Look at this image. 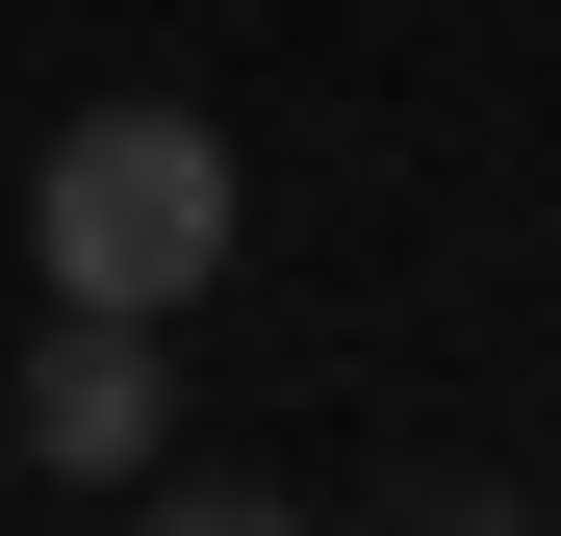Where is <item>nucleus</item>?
<instances>
[{
    "instance_id": "1",
    "label": "nucleus",
    "mask_w": 561,
    "mask_h": 536,
    "mask_svg": "<svg viewBox=\"0 0 561 536\" xmlns=\"http://www.w3.org/2000/svg\"><path fill=\"white\" fill-rule=\"evenodd\" d=\"M26 255H51V307H205L230 282V128L205 103H77L51 179H26Z\"/></svg>"
},
{
    "instance_id": "2",
    "label": "nucleus",
    "mask_w": 561,
    "mask_h": 536,
    "mask_svg": "<svg viewBox=\"0 0 561 536\" xmlns=\"http://www.w3.org/2000/svg\"><path fill=\"white\" fill-rule=\"evenodd\" d=\"M26 460H77V486L153 460V307H51L26 332Z\"/></svg>"
},
{
    "instance_id": "3",
    "label": "nucleus",
    "mask_w": 561,
    "mask_h": 536,
    "mask_svg": "<svg viewBox=\"0 0 561 536\" xmlns=\"http://www.w3.org/2000/svg\"><path fill=\"white\" fill-rule=\"evenodd\" d=\"M357 536H536V486H511V460H383Z\"/></svg>"
},
{
    "instance_id": "4",
    "label": "nucleus",
    "mask_w": 561,
    "mask_h": 536,
    "mask_svg": "<svg viewBox=\"0 0 561 536\" xmlns=\"http://www.w3.org/2000/svg\"><path fill=\"white\" fill-rule=\"evenodd\" d=\"M128 536H307L280 486H128Z\"/></svg>"
}]
</instances>
